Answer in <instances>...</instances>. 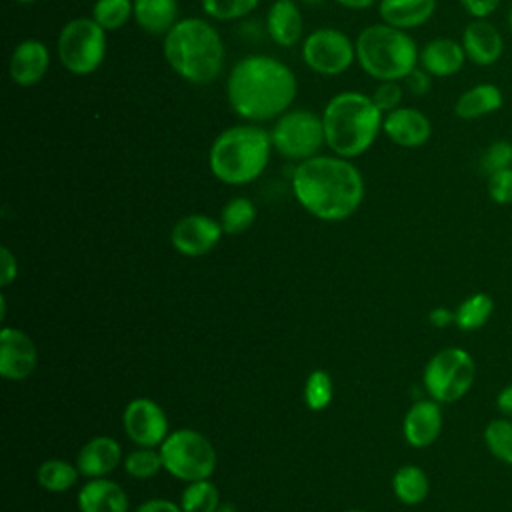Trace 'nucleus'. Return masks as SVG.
Listing matches in <instances>:
<instances>
[{"label":"nucleus","instance_id":"1","mask_svg":"<svg viewBox=\"0 0 512 512\" xmlns=\"http://www.w3.org/2000/svg\"><path fill=\"white\" fill-rule=\"evenodd\" d=\"M364 178L360 170L342 156L316 154L296 164L292 172V194L314 218L342 222L350 218L364 200Z\"/></svg>","mask_w":512,"mask_h":512},{"label":"nucleus","instance_id":"2","mask_svg":"<svg viewBox=\"0 0 512 512\" xmlns=\"http://www.w3.org/2000/svg\"><path fill=\"white\" fill-rule=\"evenodd\" d=\"M298 94L294 72L268 54L240 58L228 72L226 96L236 116L260 124L290 110Z\"/></svg>","mask_w":512,"mask_h":512},{"label":"nucleus","instance_id":"3","mask_svg":"<svg viewBox=\"0 0 512 512\" xmlns=\"http://www.w3.org/2000/svg\"><path fill=\"white\" fill-rule=\"evenodd\" d=\"M162 52L168 66L190 84H210L224 68L220 32L204 18H180L164 36Z\"/></svg>","mask_w":512,"mask_h":512},{"label":"nucleus","instance_id":"4","mask_svg":"<svg viewBox=\"0 0 512 512\" xmlns=\"http://www.w3.org/2000/svg\"><path fill=\"white\" fill-rule=\"evenodd\" d=\"M326 146L342 158L362 156L378 138L384 114L372 102V96L356 90L338 92L322 110Z\"/></svg>","mask_w":512,"mask_h":512},{"label":"nucleus","instance_id":"5","mask_svg":"<svg viewBox=\"0 0 512 512\" xmlns=\"http://www.w3.org/2000/svg\"><path fill=\"white\" fill-rule=\"evenodd\" d=\"M272 148L270 130L254 122L234 124L214 138L208 150V166L214 178L224 184H250L266 170Z\"/></svg>","mask_w":512,"mask_h":512},{"label":"nucleus","instance_id":"6","mask_svg":"<svg viewBox=\"0 0 512 512\" xmlns=\"http://www.w3.org/2000/svg\"><path fill=\"white\" fill-rule=\"evenodd\" d=\"M354 42L356 62L374 80H404L418 64L416 40L386 22L364 28Z\"/></svg>","mask_w":512,"mask_h":512},{"label":"nucleus","instance_id":"7","mask_svg":"<svg viewBox=\"0 0 512 512\" xmlns=\"http://www.w3.org/2000/svg\"><path fill=\"white\" fill-rule=\"evenodd\" d=\"M164 470L182 480L196 482L210 478L218 464V454L208 436L192 428H178L160 446Z\"/></svg>","mask_w":512,"mask_h":512},{"label":"nucleus","instance_id":"8","mask_svg":"<svg viewBox=\"0 0 512 512\" xmlns=\"http://www.w3.org/2000/svg\"><path fill=\"white\" fill-rule=\"evenodd\" d=\"M476 364L464 348L448 346L438 350L424 366L422 384L428 396L440 404L464 398L474 386Z\"/></svg>","mask_w":512,"mask_h":512},{"label":"nucleus","instance_id":"9","mask_svg":"<svg viewBox=\"0 0 512 512\" xmlns=\"http://www.w3.org/2000/svg\"><path fill=\"white\" fill-rule=\"evenodd\" d=\"M60 64L76 76L96 72L106 58V30L90 18L66 22L56 40Z\"/></svg>","mask_w":512,"mask_h":512},{"label":"nucleus","instance_id":"10","mask_svg":"<svg viewBox=\"0 0 512 512\" xmlns=\"http://www.w3.org/2000/svg\"><path fill=\"white\" fill-rule=\"evenodd\" d=\"M274 150L294 162L308 160L320 154V148L326 146L322 116L308 108H290L276 118L272 130Z\"/></svg>","mask_w":512,"mask_h":512},{"label":"nucleus","instance_id":"11","mask_svg":"<svg viewBox=\"0 0 512 512\" xmlns=\"http://www.w3.org/2000/svg\"><path fill=\"white\" fill-rule=\"evenodd\" d=\"M304 64L322 76H338L356 60V42L338 28H316L302 42Z\"/></svg>","mask_w":512,"mask_h":512},{"label":"nucleus","instance_id":"12","mask_svg":"<svg viewBox=\"0 0 512 512\" xmlns=\"http://www.w3.org/2000/svg\"><path fill=\"white\" fill-rule=\"evenodd\" d=\"M122 428L136 446L144 448H160L170 434L164 408L156 400L144 396H138L124 406Z\"/></svg>","mask_w":512,"mask_h":512},{"label":"nucleus","instance_id":"13","mask_svg":"<svg viewBox=\"0 0 512 512\" xmlns=\"http://www.w3.org/2000/svg\"><path fill=\"white\" fill-rule=\"evenodd\" d=\"M222 234L220 220L206 214H186L172 226L170 244L182 256L200 258L216 248Z\"/></svg>","mask_w":512,"mask_h":512},{"label":"nucleus","instance_id":"14","mask_svg":"<svg viewBox=\"0 0 512 512\" xmlns=\"http://www.w3.org/2000/svg\"><path fill=\"white\" fill-rule=\"evenodd\" d=\"M38 350L34 340L20 328L4 326L0 330V376L10 382H22L34 374Z\"/></svg>","mask_w":512,"mask_h":512},{"label":"nucleus","instance_id":"15","mask_svg":"<svg viewBox=\"0 0 512 512\" xmlns=\"http://www.w3.org/2000/svg\"><path fill=\"white\" fill-rule=\"evenodd\" d=\"M50 68V50L42 40L28 38L16 44L8 60V74L16 86L30 88L44 80Z\"/></svg>","mask_w":512,"mask_h":512},{"label":"nucleus","instance_id":"16","mask_svg":"<svg viewBox=\"0 0 512 512\" xmlns=\"http://www.w3.org/2000/svg\"><path fill=\"white\" fill-rule=\"evenodd\" d=\"M384 134L402 148H420L432 136L430 118L412 106H400L384 116Z\"/></svg>","mask_w":512,"mask_h":512},{"label":"nucleus","instance_id":"17","mask_svg":"<svg viewBox=\"0 0 512 512\" xmlns=\"http://www.w3.org/2000/svg\"><path fill=\"white\" fill-rule=\"evenodd\" d=\"M466 58L476 66H492L504 54V38L488 18H472L462 32Z\"/></svg>","mask_w":512,"mask_h":512},{"label":"nucleus","instance_id":"18","mask_svg":"<svg viewBox=\"0 0 512 512\" xmlns=\"http://www.w3.org/2000/svg\"><path fill=\"white\" fill-rule=\"evenodd\" d=\"M442 408L440 402L426 398L414 402L402 422L404 440L412 448H428L432 446L442 432Z\"/></svg>","mask_w":512,"mask_h":512},{"label":"nucleus","instance_id":"19","mask_svg":"<svg viewBox=\"0 0 512 512\" xmlns=\"http://www.w3.org/2000/svg\"><path fill=\"white\" fill-rule=\"evenodd\" d=\"M124 460L122 446L112 436H94L84 442L76 454V466L82 476L104 478Z\"/></svg>","mask_w":512,"mask_h":512},{"label":"nucleus","instance_id":"20","mask_svg":"<svg viewBox=\"0 0 512 512\" xmlns=\"http://www.w3.org/2000/svg\"><path fill=\"white\" fill-rule=\"evenodd\" d=\"M80 512H128L130 500L126 490L110 480L104 478H90L76 496Z\"/></svg>","mask_w":512,"mask_h":512},{"label":"nucleus","instance_id":"21","mask_svg":"<svg viewBox=\"0 0 512 512\" xmlns=\"http://www.w3.org/2000/svg\"><path fill=\"white\" fill-rule=\"evenodd\" d=\"M466 60L468 58L462 42L452 38H434L426 42L418 54L420 68H424L432 78H448L458 74Z\"/></svg>","mask_w":512,"mask_h":512},{"label":"nucleus","instance_id":"22","mask_svg":"<svg viewBox=\"0 0 512 512\" xmlns=\"http://www.w3.org/2000/svg\"><path fill=\"white\" fill-rule=\"evenodd\" d=\"M266 32L278 46L290 48L300 42L304 20L294 0H274L266 14Z\"/></svg>","mask_w":512,"mask_h":512},{"label":"nucleus","instance_id":"23","mask_svg":"<svg viewBox=\"0 0 512 512\" xmlns=\"http://www.w3.org/2000/svg\"><path fill=\"white\" fill-rule=\"evenodd\" d=\"M438 0H378V12L382 22L412 30L426 24L436 12Z\"/></svg>","mask_w":512,"mask_h":512},{"label":"nucleus","instance_id":"24","mask_svg":"<svg viewBox=\"0 0 512 512\" xmlns=\"http://www.w3.org/2000/svg\"><path fill=\"white\" fill-rule=\"evenodd\" d=\"M504 94L496 84H476L464 90L454 102V114L460 120H478L482 116L494 114L502 108Z\"/></svg>","mask_w":512,"mask_h":512},{"label":"nucleus","instance_id":"25","mask_svg":"<svg viewBox=\"0 0 512 512\" xmlns=\"http://www.w3.org/2000/svg\"><path fill=\"white\" fill-rule=\"evenodd\" d=\"M134 20L150 36H166L178 18V0H134Z\"/></svg>","mask_w":512,"mask_h":512},{"label":"nucleus","instance_id":"26","mask_svg":"<svg viewBox=\"0 0 512 512\" xmlns=\"http://www.w3.org/2000/svg\"><path fill=\"white\" fill-rule=\"evenodd\" d=\"M392 492L402 504L418 506L430 494L428 474L416 464H404L392 476Z\"/></svg>","mask_w":512,"mask_h":512},{"label":"nucleus","instance_id":"27","mask_svg":"<svg viewBox=\"0 0 512 512\" xmlns=\"http://www.w3.org/2000/svg\"><path fill=\"white\" fill-rule=\"evenodd\" d=\"M80 476L82 474L76 464H70L60 458H48L36 470V480H38L40 488H44L46 492H54V494L68 492L72 486H76Z\"/></svg>","mask_w":512,"mask_h":512},{"label":"nucleus","instance_id":"28","mask_svg":"<svg viewBox=\"0 0 512 512\" xmlns=\"http://www.w3.org/2000/svg\"><path fill=\"white\" fill-rule=\"evenodd\" d=\"M494 312V300L486 292H474L466 296L454 310V324L462 332L480 330Z\"/></svg>","mask_w":512,"mask_h":512},{"label":"nucleus","instance_id":"29","mask_svg":"<svg viewBox=\"0 0 512 512\" xmlns=\"http://www.w3.org/2000/svg\"><path fill=\"white\" fill-rule=\"evenodd\" d=\"M220 502V490L210 478L188 482L180 496L182 512H216Z\"/></svg>","mask_w":512,"mask_h":512},{"label":"nucleus","instance_id":"30","mask_svg":"<svg viewBox=\"0 0 512 512\" xmlns=\"http://www.w3.org/2000/svg\"><path fill=\"white\" fill-rule=\"evenodd\" d=\"M220 224L224 234H244L256 220V204L246 196L230 198L220 210Z\"/></svg>","mask_w":512,"mask_h":512},{"label":"nucleus","instance_id":"31","mask_svg":"<svg viewBox=\"0 0 512 512\" xmlns=\"http://www.w3.org/2000/svg\"><path fill=\"white\" fill-rule=\"evenodd\" d=\"M484 444L498 462L512 466V420L506 416L490 420L484 428Z\"/></svg>","mask_w":512,"mask_h":512},{"label":"nucleus","instance_id":"32","mask_svg":"<svg viewBox=\"0 0 512 512\" xmlns=\"http://www.w3.org/2000/svg\"><path fill=\"white\" fill-rule=\"evenodd\" d=\"M124 470L128 476L136 480H148L154 478L160 470H164L160 448H144L136 446L132 452H128L122 460Z\"/></svg>","mask_w":512,"mask_h":512},{"label":"nucleus","instance_id":"33","mask_svg":"<svg viewBox=\"0 0 512 512\" xmlns=\"http://www.w3.org/2000/svg\"><path fill=\"white\" fill-rule=\"evenodd\" d=\"M92 18L106 32L118 30L134 18V0H96L92 6Z\"/></svg>","mask_w":512,"mask_h":512},{"label":"nucleus","instance_id":"34","mask_svg":"<svg viewBox=\"0 0 512 512\" xmlns=\"http://www.w3.org/2000/svg\"><path fill=\"white\" fill-rule=\"evenodd\" d=\"M332 398H334L332 376L322 368L312 370L308 374L306 382H304V402H306V406L314 412H320L332 402Z\"/></svg>","mask_w":512,"mask_h":512},{"label":"nucleus","instance_id":"35","mask_svg":"<svg viewBox=\"0 0 512 512\" xmlns=\"http://www.w3.org/2000/svg\"><path fill=\"white\" fill-rule=\"evenodd\" d=\"M258 2L260 0H202V10L214 20L230 22L252 14Z\"/></svg>","mask_w":512,"mask_h":512},{"label":"nucleus","instance_id":"36","mask_svg":"<svg viewBox=\"0 0 512 512\" xmlns=\"http://www.w3.org/2000/svg\"><path fill=\"white\" fill-rule=\"evenodd\" d=\"M512 166V142L510 140H494L488 148H484L480 156V170L490 176L498 170Z\"/></svg>","mask_w":512,"mask_h":512},{"label":"nucleus","instance_id":"37","mask_svg":"<svg viewBox=\"0 0 512 512\" xmlns=\"http://www.w3.org/2000/svg\"><path fill=\"white\" fill-rule=\"evenodd\" d=\"M404 98V88L398 80H386L380 82L376 86V90L372 92V102L376 104V108L384 114L400 108V102Z\"/></svg>","mask_w":512,"mask_h":512},{"label":"nucleus","instance_id":"38","mask_svg":"<svg viewBox=\"0 0 512 512\" xmlns=\"http://www.w3.org/2000/svg\"><path fill=\"white\" fill-rule=\"evenodd\" d=\"M488 196L496 204H512V166L488 176Z\"/></svg>","mask_w":512,"mask_h":512},{"label":"nucleus","instance_id":"39","mask_svg":"<svg viewBox=\"0 0 512 512\" xmlns=\"http://www.w3.org/2000/svg\"><path fill=\"white\" fill-rule=\"evenodd\" d=\"M404 82H406L408 92H410L412 96H418V98L426 96V94L430 92V88H432V76H430L424 68H414V70L404 78Z\"/></svg>","mask_w":512,"mask_h":512},{"label":"nucleus","instance_id":"40","mask_svg":"<svg viewBox=\"0 0 512 512\" xmlns=\"http://www.w3.org/2000/svg\"><path fill=\"white\" fill-rule=\"evenodd\" d=\"M0 262H2V268H0V286L6 288L10 286L16 276H18V262H16V256L10 252L8 246H2L0 248Z\"/></svg>","mask_w":512,"mask_h":512},{"label":"nucleus","instance_id":"41","mask_svg":"<svg viewBox=\"0 0 512 512\" xmlns=\"http://www.w3.org/2000/svg\"><path fill=\"white\" fill-rule=\"evenodd\" d=\"M502 0H460L462 8L472 16V18H488L498 10Z\"/></svg>","mask_w":512,"mask_h":512},{"label":"nucleus","instance_id":"42","mask_svg":"<svg viewBox=\"0 0 512 512\" xmlns=\"http://www.w3.org/2000/svg\"><path fill=\"white\" fill-rule=\"evenodd\" d=\"M132 512H182V508H180V502L176 504L174 500H168V498H150L138 504Z\"/></svg>","mask_w":512,"mask_h":512},{"label":"nucleus","instance_id":"43","mask_svg":"<svg viewBox=\"0 0 512 512\" xmlns=\"http://www.w3.org/2000/svg\"><path fill=\"white\" fill-rule=\"evenodd\" d=\"M428 322L434 328H446L448 324H454V310H448L444 306H436L428 312Z\"/></svg>","mask_w":512,"mask_h":512},{"label":"nucleus","instance_id":"44","mask_svg":"<svg viewBox=\"0 0 512 512\" xmlns=\"http://www.w3.org/2000/svg\"><path fill=\"white\" fill-rule=\"evenodd\" d=\"M496 408L500 410L502 416L512 420V384L504 386L498 394H496Z\"/></svg>","mask_w":512,"mask_h":512},{"label":"nucleus","instance_id":"45","mask_svg":"<svg viewBox=\"0 0 512 512\" xmlns=\"http://www.w3.org/2000/svg\"><path fill=\"white\" fill-rule=\"evenodd\" d=\"M336 2L350 10H364V8H370L372 4H376L378 0H336Z\"/></svg>","mask_w":512,"mask_h":512},{"label":"nucleus","instance_id":"46","mask_svg":"<svg viewBox=\"0 0 512 512\" xmlns=\"http://www.w3.org/2000/svg\"><path fill=\"white\" fill-rule=\"evenodd\" d=\"M216 512H238V510H236V506L232 502H220Z\"/></svg>","mask_w":512,"mask_h":512},{"label":"nucleus","instance_id":"47","mask_svg":"<svg viewBox=\"0 0 512 512\" xmlns=\"http://www.w3.org/2000/svg\"><path fill=\"white\" fill-rule=\"evenodd\" d=\"M304 4H308V6H318V4H322V2H326V0H302Z\"/></svg>","mask_w":512,"mask_h":512},{"label":"nucleus","instance_id":"48","mask_svg":"<svg viewBox=\"0 0 512 512\" xmlns=\"http://www.w3.org/2000/svg\"><path fill=\"white\" fill-rule=\"evenodd\" d=\"M508 28H510V32H512V6H510V10H508Z\"/></svg>","mask_w":512,"mask_h":512},{"label":"nucleus","instance_id":"49","mask_svg":"<svg viewBox=\"0 0 512 512\" xmlns=\"http://www.w3.org/2000/svg\"><path fill=\"white\" fill-rule=\"evenodd\" d=\"M16 4H34V2H38V0H14Z\"/></svg>","mask_w":512,"mask_h":512},{"label":"nucleus","instance_id":"50","mask_svg":"<svg viewBox=\"0 0 512 512\" xmlns=\"http://www.w3.org/2000/svg\"><path fill=\"white\" fill-rule=\"evenodd\" d=\"M346 512H366V510H360V508H350V510H346Z\"/></svg>","mask_w":512,"mask_h":512}]
</instances>
